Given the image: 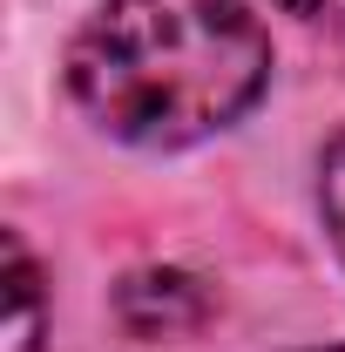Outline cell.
<instances>
[{"label": "cell", "instance_id": "obj_1", "mask_svg": "<svg viewBox=\"0 0 345 352\" xmlns=\"http://www.w3.org/2000/svg\"><path fill=\"white\" fill-rule=\"evenodd\" d=\"M271 82L244 0H95L68 41V95L109 142L190 149L230 129Z\"/></svg>", "mask_w": 345, "mask_h": 352}, {"label": "cell", "instance_id": "obj_3", "mask_svg": "<svg viewBox=\"0 0 345 352\" xmlns=\"http://www.w3.org/2000/svg\"><path fill=\"white\" fill-rule=\"evenodd\" d=\"M7 352H41L47 332V292H41V271L27 258V244L7 230Z\"/></svg>", "mask_w": 345, "mask_h": 352}, {"label": "cell", "instance_id": "obj_2", "mask_svg": "<svg viewBox=\"0 0 345 352\" xmlns=\"http://www.w3.org/2000/svg\"><path fill=\"white\" fill-rule=\"evenodd\" d=\"M115 311H122V325L135 339H163V332H190L210 311V298L190 271H135L115 292Z\"/></svg>", "mask_w": 345, "mask_h": 352}, {"label": "cell", "instance_id": "obj_5", "mask_svg": "<svg viewBox=\"0 0 345 352\" xmlns=\"http://www.w3.org/2000/svg\"><path fill=\"white\" fill-rule=\"evenodd\" d=\"M285 14H298V21H325V28H345V0H278Z\"/></svg>", "mask_w": 345, "mask_h": 352}, {"label": "cell", "instance_id": "obj_4", "mask_svg": "<svg viewBox=\"0 0 345 352\" xmlns=\"http://www.w3.org/2000/svg\"><path fill=\"white\" fill-rule=\"evenodd\" d=\"M318 210H325V230H332V244L345 258V129L332 135V149L318 163Z\"/></svg>", "mask_w": 345, "mask_h": 352}, {"label": "cell", "instance_id": "obj_6", "mask_svg": "<svg viewBox=\"0 0 345 352\" xmlns=\"http://www.w3.org/2000/svg\"><path fill=\"white\" fill-rule=\"evenodd\" d=\"M304 352H345V339H339V346H304Z\"/></svg>", "mask_w": 345, "mask_h": 352}]
</instances>
